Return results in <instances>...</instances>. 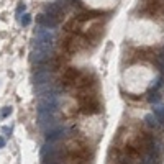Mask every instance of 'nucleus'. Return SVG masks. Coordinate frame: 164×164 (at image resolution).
<instances>
[{"label":"nucleus","instance_id":"f257e3e1","mask_svg":"<svg viewBox=\"0 0 164 164\" xmlns=\"http://www.w3.org/2000/svg\"><path fill=\"white\" fill-rule=\"evenodd\" d=\"M79 74H81V72H79L77 69L67 67L64 71V74H62V84H64V86H72L75 82V79L79 77Z\"/></svg>","mask_w":164,"mask_h":164},{"label":"nucleus","instance_id":"f03ea898","mask_svg":"<svg viewBox=\"0 0 164 164\" xmlns=\"http://www.w3.org/2000/svg\"><path fill=\"white\" fill-rule=\"evenodd\" d=\"M38 22L41 23V25H44V26H48V28H49V26H54L57 23V20L56 18H53V17H46V15H39L38 17Z\"/></svg>","mask_w":164,"mask_h":164},{"label":"nucleus","instance_id":"7ed1b4c3","mask_svg":"<svg viewBox=\"0 0 164 164\" xmlns=\"http://www.w3.org/2000/svg\"><path fill=\"white\" fill-rule=\"evenodd\" d=\"M144 121H146V125H148V126H151V128H154V130H156V128H159V126H161V121L157 120V118L154 117L153 113L146 115V118H144Z\"/></svg>","mask_w":164,"mask_h":164},{"label":"nucleus","instance_id":"20e7f679","mask_svg":"<svg viewBox=\"0 0 164 164\" xmlns=\"http://www.w3.org/2000/svg\"><path fill=\"white\" fill-rule=\"evenodd\" d=\"M153 115L161 121V125L164 123V105H157V107L153 108Z\"/></svg>","mask_w":164,"mask_h":164},{"label":"nucleus","instance_id":"39448f33","mask_svg":"<svg viewBox=\"0 0 164 164\" xmlns=\"http://www.w3.org/2000/svg\"><path fill=\"white\" fill-rule=\"evenodd\" d=\"M77 26H79V20L77 18H72V20H69L67 23H66V26H64V30L66 31H77Z\"/></svg>","mask_w":164,"mask_h":164},{"label":"nucleus","instance_id":"423d86ee","mask_svg":"<svg viewBox=\"0 0 164 164\" xmlns=\"http://www.w3.org/2000/svg\"><path fill=\"white\" fill-rule=\"evenodd\" d=\"M62 133V130H54V131H51V133H48V139H56L57 136Z\"/></svg>","mask_w":164,"mask_h":164},{"label":"nucleus","instance_id":"0eeeda50","mask_svg":"<svg viewBox=\"0 0 164 164\" xmlns=\"http://www.w3.org/2000/svg\"><path fill=\"white\" fill-rule=\"evenodd\" d=\"M30 23H31V17H30L28 13L23 15V18H22V25H23V26H28Z\"/></svg>","mask_w":164,"mask_h":164},{"label":"nucleus","instance_id":"6e6552de","mask_svg":"<svg viewBox=\"0 0 164 164\" xmlns=\"http://www.w3.org/2000/svg\"><path fill=\"white\" fill-rule=\"evenodd\" d=\"M159 99H161V95H159V94H153V95H149V97H148V100H149L151 104H156V102H159Z\"/></svg>","mask_w":164,"mask_h":164},{"label":"nucleus","instance_id":"1a4fd4ad","mask_svg":"<svg viewBox=\"0 0 164 164\" xmlns=\"http://www.w3.org/2000/svg\"><path fill=\"white\" fill-rule=\"evenodd\" d=\"M12 113V107H4V110H2V117H8V115Z\"/></svg>","mask_w":164,"mask_h":164},{"label":"nucleus","instance_id":"9d476101","mask_svg":"<svg viewBox=\"0 0 164 164\" xmlns=\"http://www.w3.org/2000/svg\"><path fill=\"white\" fill-rule=\"evenodd\" d=\"M22 10H25V5H23V4H22V5H20V7L17 8V12H18V13H20V12H22Z\"/></svg>","mask_w":164,"mask_h":164},{"label":"nucleus","instance_id":"9b49d317","mask_svg":"<svg viewBox=\"0 0 164 164\" xmlns=\"http://www.w3.org/2000/svg\"><path fill=\"white\" fill-rule=\"evenodd\" d=\"M2 146H5V139L4 138H0V148H2Z\"/></svg>","mask_w":164,"mask_h":164}]
</instances>
